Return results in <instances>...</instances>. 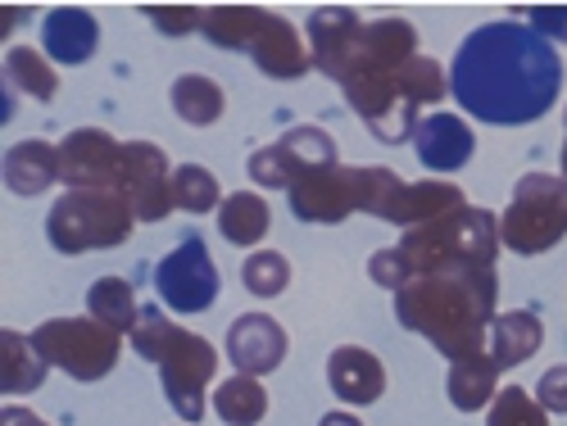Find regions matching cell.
Here are the masks:
<instances>
[{"label": "cell", "mask_w": 567, "mask_h": 426, "mask_svg": "<svg viewBox=\"0 0 567 426\" xmlns=\"http://www.w3.org/2000/svg\"><path fill=\"white\" fill-rule=\"evenodd\" d=\"M0 426H45L32 408H19V404H6V413H0Z\"/></svg>", "instance_id": "obj_36"}, {"label": "cell", "mask_w": 567, "mask_h": 426, "mask_svg": "<svg viewBox=\"0 0 567 426\" xmlns=\"http://www.w3.org/2000/svg\"><path fill=\"white\" fill-rule=\"evenodd\" d=\"M486 426H549V417L523 386H504L495 395V404H491Z\"/></svg>", "instance_id": "obj_32"}, {"label": "cell", "mask_w": 567, "mask_h": 426, "mask_svg": "<svg viewBox=\"0 0 567 426\" xmlns=\"http://www.w3.org/2000/svg\"><path fill=\"white\" fill-rule=\"evenodd\" d=\"M495 304H499L495 268L454 263V268L409 281L395 295V318L404 331L427 336L450 363H458L472 354H486L491 326H495Z\"/></svg>", "instance_id": "obj_3"}, {"label": "cell", "mask_w": 567, "mask_h": 426, "mask_svg": "<svg viewBox=\"0 0 567 426\" xmlns=\"http://www.w3.org/2000/svg\"><path fill=\"white\" fill-rule=\"evenodd\" d=\"M268 14L272 10H259V6H214V10H205V37L218 45V51H246L250 55V45L264 32Z\"/></svg>", "instance_id": "obj_26"}, {"label": "cell", "mask_w": 567, "mask_h": 426, "mask_svg": "<svg viewBox=\"0 0 567 426\" xmlns=\"http://www.w3.org/2000/svg\"><path fill=\"white\" fill-rule=\"evenodd\" d=\"M60 181V146H45V141H19L6 150V186L14 196L32 200L45 196Z\"/></svg>", "instance_id": "obj_20"}, {"label": "cell", "mask_w": 567, "mask_h": 426, "mask_svg": "<svg viewBox=\"0 0 567 426\" xmlns=\"http://www.w3.org/2000/svg\"><path fill=\"white\" fill-rule=\"evenodd\" d=\"M214 413L227 426H259L268 417V391L255 382V376H227L214 391Z\"/></svg>", "instance_id": "obj_28"}, {"label": "cell", "mask_w": 567, "mask_h": 426, "mask_svg": "<svg viewBox=\"0 0 567 426\" xmlns=\"http://www.w3.org/2000/svg\"><path fill=\"white\" fill-rule=\"evenodd\" d=\"M540 345H545V326H540V318H536L532 309H513V313H499V318H495L486 354L495 359L499 372H508V367L532 363V359L540 354Z\"/></svg>", "instance_id": "obj_21"}, {"label": "cell", "mask_w": 567, "mask_h": 426, "mask_svg": "<svg viewBox=\"0 0 567 426\" xmlns=\"http://www.w3.org/2000/svg\"><path fill=\"white\" fill-rule=\"evenodd\" d=\"M173 114L186 123V127H214L227 110V96H223V86L205 73H182L173 82Z\"/></svg>", "instance_id": "obj_24"}, {"label": "cell", "mask_w": 567, "mask_h": 426, "mask_svg": "<svg viewBox=\"0 0 567 426\" xmlns=\"http://www.w3.org/2000/svg\"><path fill=\"white\" fill-rule=\"evenodd\" d=\"M146 19H151L155 32H164V37L205 32V10H196V6H151Z\"/></svg>", "instance_id": "obj_33"}, {"label": "cell", "mask_w": 567, "mask_h": 426, "mask_svg": "<svg viewBox=\"0 0 567 426\" xmlns=\"http://www.w3.org/2000/svg\"><path fill=\"white\" fill-rule=\"evenodd\" d=\"M118 191L127 196L136 222H164L173 205V168L168 155L155 141H123V181Z\"/></svg>", "instance_id": "obj_13"}, {"label": "cell", "mask_w": 567, "mask_h": 426, "mask_svg": "<svg viewBox=\"0 0 567 426\" xmlns=\"http://www.w3.org/2000/svg\"><path fill=\"white\" fill-rule=\"evenodd\" d=\"M563 127H567V110H563ZM558 168H563V177H567V141H563V155H558Z\"/></svg>", "instance_id": "obj_38"}, {"label": "cell", "mask_w": 567, "mask_h": 426, "mask_svg": "<svg viewBox=\"0 0 567 426\" xmlns=\"http://www.w3.org/2000/svg\"><path fill=\"white\" fill-rule=\"evenodd\" d=\"M250 60L264 77H277V82H296L313 69V55H309V41H300L296 23L281 19V14H268L264 32L255 37L250 45Z\"/></svg>", "instance_id": "obj_17"}, {"label": "cell", "mask_w": 567, "mask_h": 426, "mask_svg": "<svg viewBox=\"0 0 567 426\" xmlns=\"http://www.w3.org/2000/svg\"><path fill=\"white\" fill-rule=\"evenodd\" d=\"M536 404L545 413H567V363L549 367L540 382H536Z\"/></svg>", "instance_id": "obj_35"}, {"label": "cell", "mask_w": 567, "mask_h": 426, "mask_svg": "<svg viewBox=\"0 0 567 426\" xmlns=\"http://www.w3.org/2000/svg\"><path fill=\"white\" fill-rule=\"evenodd\" d=\"M32 345L51 367L69 372L73 382H101L118 367L123 336L101 326L96 318H51L32 331Z\"/></svg>", "instance_id": "obj_9"}, {"label": "cell", "mask_w": 567, "mask_h": 426, "mask_svg": "<svg viewBox=\"0 0 567 426\" xmlns=\"http://www.w3.org/2000/svg\"><path fill=\"white\" fill-rule=\"evenodd\" d=\"M313 69L341 82L350 110L382 146L413 141L422 110L436 105L450 82L445 69L417 55V28L409 19H359L350 6H322L305 23Z\"/></svg>", "instance_id": "obj_1"}, {"label": "cell", "mask_w": 567, "mask_h": 426, "mask_svg": "<svg viewBox=\"0 0 567 426\" xmlns=\"http://www.w3.org/2000/svg\"><path fill=\"white\" fill-rule=\"evenodd\" d=\"M567 236V177L527 173L517 177L513 200L499 218V241L513 254H545Z\"/></svg>", "instance_id": "obj_8"}, {"label": "cell", "mask_w": 567, "mask_h": 426, "mask_svg": "<svg viewBox=\"0 0 567 426\" xmlns=\"http://www.w3.org/2000/svg\"><path fill=\"white\" fill-rule=\"evenodd\" d=\"M287 331L272 313H241L227 326V359L236 376H268L287 359Z\"/></svg>", "instance_id": "obj_14"}, {"label": "cell", "mask_w": 567, "mask_h": 426, "mask_svg": "<svg viewBox=\"0 0 567 426\" xmlns=\"http://www.w3.org/2000/svg\"><path fill=\"white\" fill-rule=\"evenodd\" d=\"M445 395L458 413H482L486 404H495L499 395V367L491 354H472V359H458L450 363V376H445Z\"/></svg>", "instance_id": "obj_22"}, {"label": "cell", "mask_w": 567, "mask_h": 426, "mask_svg": "<svg viewBox=\"0 0 567 426\" xmlns=\"http://www.w3.org/2000/svg\"><path fill=\"white\" fill-rule=\"evenodd\" d=\"M41 45H45V55H51L55 64H86L91 55H96V45H101V23H96L91 10L60 6L41 23Z\"/></svg>", "instance_id": "obj_18"}, {"label": "cell", "mask_w": 567, "mask_h": 426, "mask_svg": "<svg viewBox=\"0 0 567 426\" xmlns=\"http://www.w3.org/2000/svg\"><path fill=\"white\" fill-rule=\"evenodd\" d=\"M173 205L186 214H218L223 209V191L218 177L205 164H182L173 168Z\"/></svg>", "instance_id": "obj_30"}, {"label": "cell", "mask_w": 567, "mask_h": 426, "mask_svg": "<svg viewBox=\"0 0 567 426\" xmlns=\"http://www.w3.org/2000/svg\"><path fill=\"white\" fill-rule=\"evenodd\" d=\"M504 241H499V218L491 209L467 205L441 222H427L417 231H404L400 246L377 250L368 259V277L377 287H386L391 295H400L409 281L454 268V263H477V268H495Z\"/></svg>", "instance_id": "obj_4"}, {"label": "cell", "mask_w": 567, "mask_h": 426, "mask_svg": "<svg viewBox=\"0 0 567 426\" xmlns=\"http://www.w3.org/2000/svg\"><path fill=\"white\" fill-rule=\"evenodd\" d=\"M136 227V214L123 191H64L45 214V236L60 254L114 250Z\"/></svg>", "instance_id": "obj_7"}, {"label": "cell", "mask_w": 567, "mask_h": 426, "mask_svg": "<svg viewBox=\"0 0 567 426\" xmlns=\"http://www.w3.org/2000/svg\"><path fill=\"white\" fill-rule=\"evenodd\" d=\"M318 426H363L354 413H341V408H332V413H322L318 417Z\"/></svg>", "instance_id": "obj_37"}, {"label": "cell", "mask_w": 567, "mask_h": 426, "mask_svg": "<svg viewBox=\"0 0 567 426\" xmlns=\"http://www.w3.org/2000/svg\"><path fill=\"white\" fill-rule=\"evenodd\" d=\"M563 91V55L536 28L495 19L463 37L450 60V96L486 127H527Z\"/></svg>", "instance_id": "obj_2"}, {"label": "cell", "mask_w": 567, "mask_h": 426, "mask_svg": "<svg viewBox=\"0 0 567 426\" xmlns=\"http://www.w3.org/2000/svg\"><path fill=\"white\" fill-rule=\"evenodd\" d=\"M458 209H467V196L458 191L454 181H404V191L391 205L386 222H395L404 231H417V227L441 222V218H450Z\"/></svg>", "instance_id": "obj_19"}, {"label": "cell", "mask_w": 567, "mask_h": 426, "mask_svg": "<svg viewBox=\"0 0 567 426\" xmlns=\"http://www.w3.org/2000/svg\"><path fill=\"white\" fill-rule=\"evenodd\" d=\"M86 318H96L101 326L118 331V336H132V326H136V318H141V304H136L132 281H123V277L91 281V291H86Z\"/></svg>", "instance_id": "obj_27"}, {"label": "cell", "mask_w": 567, "mask_h": 426, "mask_svg": "<svg viewBox=\"0 0 567 426\" xmlns=\"http://www.w3.org/2000/svg\"><path fill=\"white\" fill-rule=\"evenodd\" d=\"M327 386H332V395L341 404L363 408L386 395V367L363 345H337L327 354Z\"/></svg>", "instance_id": "obj_15"}, {"label": "cell", "mask_w": 567, "mask_h": 426, "mask_svg": "<svg viewBox=\"0 0 567 426\" xmlns=\"http://www.w3.org/2000/svg\"><path fill=\"white\" fill-rule=\"evenodd\" d=\"M513 19H527V28H536L545 41H567V6H523L513 10Z\"/></svg>", "instance_id": "obj_34"}, {"label": "cell", "mask_w": 567, "mask_h": 426, "mask_svg": "<svg viewBox=\"0 0 567 426\" xmlns=\"http://www.w3.org/2000/svg\"><path fill=\"white\" fill-rule=\"evenodd\" d=\"M241 281H246V291L255 300H277L281 291L291 287V263H287V254H277V250H255L241 263Z\"/></svg>", "instance_id": "obj_31"}, {"label": "cell", "mask_w": 567, "mask_h": 426, "mask_svg": "<svg viewBox=\"0 0 567 426\" xmlns=\"http://www.w3.org/2000/svg\"><path fill=\"white\" fill-rule=\"evenodd\" d=\"M413 150H417V159L427 164L432 173H458L472 159V150H477V136H472L467 118L436 110V114H427L417 123Z\"/></svg>", "instance_id": "obj_16"}, {"label": "cell", "mask_w": 567, "mask_h": 426, "mask_svg": "<svg viewBox=\"0 0 567 426\" xmlns=\"http://www.w3.org/2000/svg\"><path fill=\"white\" fill-rule=\"evenodd\" d=\"M127 345L146 363L159 367V382H164V395H168L173 413L196 426L205 417V386L214 382V372H218V350L205 336H196V331L177 326L155 304L141 309Z\"/></svg>", "instance_id": "obj_5"}, {"label": "cell", "mask_w": 567, "mask_h": 426, "mask_svg": "<svg viewBox=\"0 0 567 426\" xmlns=\"http://www.w3.org/2000/svg\"><path fill=\"white\" fill-rule=\"evenodd\" d=\"M268 222H272V209L255 191H231L218 209V236L231 246H259L268 236Z\"/></svg>", "instance_id": "obj_25"}, {"label": "cell", "mask_w": 567, "mask_h": 426, "mask_svg": "<svg viewBox=\"0 0 567 426\" xmlns=\"http://www.w3.org/2000/svg\"><path fill=\"white\" fill-rule=\"evenodd\" d=\"M60 181L69 191H118L123 146L101 127H73L60 141Z\"/></svg>", "instance_id": "obj_12"}, {"label": "cell", "mask_w": 567, "mask_h": 426, "mask_svg": "<svg viewBox=\"0 0 567 426\" xmlns=\"http://www.w3.org/2000/svg\"><path fill=\"white\" fill-rule=\"evenodd\" d=\"M6 91H23V96L51 105L55 91H60V77H55V69L45 64L37 51H28V45H14V51L6 55Z\"/></svg>", "instance_id": "obj_29"}, {"label": "cell", "mask_w": 567, "mask_h": 426, "mask_svg": "<svg viewBox=\"0 0 567 426\" xmlns=\"http://www.w3.org/2000/svg\"><path fill=\"white\" fill-rule=\"evenodd\" d=\"M341 164V150H337V136L327 127H313V123H300L291 127L281 141H272V146L255 150L246 173L255 186H264V191H291V186L309 173H322V168H337Z\"/></svg>", "instance_id": "obj_10"}, {"label": "cell", "mask_w": 567, "mask_h": 426, "mask_svg": "<svg viewBox=\"0 0 567 426\" xmlns=\"http://www.w3.org/2000/svg\"><path fill=\"white\" fill-rule=\"evenodd\" d=\"M400 191H404V181L391 168H346V164H337V168L300 177L287 196H291V214L300 222L337 227L350 214H372V218L386 222Z\"/></svg>", "instance_id": "obj_6"}, {"label": "cell", "mask_w": 567, "mask_h": 426, "mask_svg": "<svg viewBox=\"0 0 567 426\" xmlns=\"http://www.w3.org/2000/svg\"><path fill=\"white\" fill-rule=\"evenodd\" d=\"M45 363L41 350L32 345V336H23V331H0V386H6V395H32L41 382H45Z\"/></svg>", "instance_id": "obj_23"}, {"label": "cell", "mask_w": 567, "mask_h": 426, "mask_svg": "<svg viewBox=\"0 0 567 426\" xmlns=\"http://www.w3.org/2000/svg\"><path fill=\"white\" fill-rule=\"evenodd\" d=\"M155 291L173 313H205L218 300V268L205 236H182V246L155 263Z\"/></svg>", "instance_id": "obj_11"}]
</instances>
